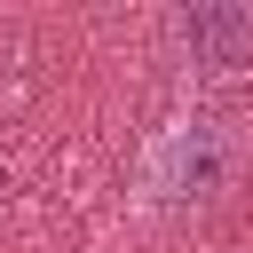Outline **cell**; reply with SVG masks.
<instances>
[{
  "label": "cell",
  "mask_w": 253,
  "mask_h": 253,
  "mask_svg": "<svg viewBox=\"0 0 253 253\" xmlns=\"http://www.w3.org/2000/svg\"><path fill=\"white\" fill-rule=\"evenodd\" d=\"M0 190H8V182H0Z\"/></svg>",
  "instance_id": "3"
},
{
  "label": "cell",
  "mask_w": 253,
  "mask_h": 253,
  "mask_svg": "<svg viewBox=\"0 0 253 253\" xmlns=\"http://www.w3.org/2000/svg\"><path fill=\"white\" fill-rule=\"evenodd\" d=\"M182 47L198 71H245L253 63V8H229V0L182 8Z\"/></svg>",
  "instance_id": "2"
},
{
  "label": "cell",
  "mask_w": 253,
  "mask_h": 253,
  "mask_svg": "<svg viewBox=\"0 0 253 253\" xmlns=\"http://www.w3.org/2000/svg\"><path fill=\"white\" fill-rule=\"evenodd\" d=\"M229 174V119L221 111H182L158 142H150V190L166 206H190V198H213Z\"/></svg>",
  "instance_id": "1"
}]
</instances>
